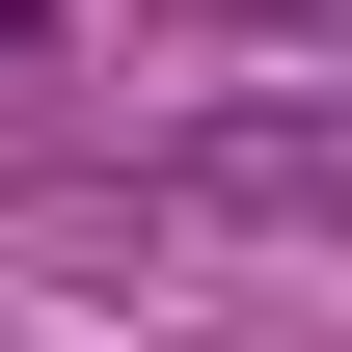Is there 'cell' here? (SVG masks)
Segmentation results:
<instances>
[{
	"label": "cell",
	"mask_w": 352,
	"mask_h": 352,
	"mask_svg": "<svg viewBox=\"0 0 352 352\" xmlns=\"http://www.w3.org/2000/svg\"><path fill=\"white\" fill-rule=\"evenodd\" d=\"M28 28H54V0H0V54H28Z\"/></svg>",
	"instance_id": "6da1fadb"
}]
</instances>
